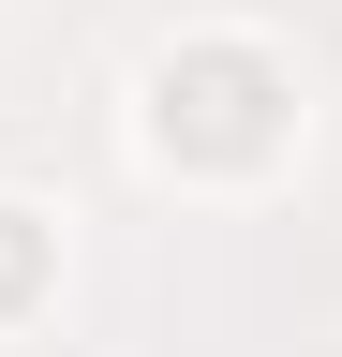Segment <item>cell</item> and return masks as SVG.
<instances>
[{"instance_id":"obj_1","label":"cell","mask_w":342,"mask_h":357,"mask_svg":"<svg viewBox=\"0 0 342 357\" xmlns=\"http://www.w3.org/2000/svg\"><path fill=\"white\" fill-rule=\"evenodd\" d=\"M283 60L268 45H179V60L149 75V149L164 164H194V178H253L283 149Z\"/></svg>"},{"instance_id":"obj_2","label":"cell","mask_w":342,"mask_h":357,"mask_svg":"<svg viewBox=\"0 0 342 357\" xmlns=\"http://www.w3.org/2000/svg\"><path fill=\"white\" fill-rule=\"evenodd\" d=\"M45 268H60V223L0 194V312H30V298H45Z\"/></svg>"}]
</instances>
